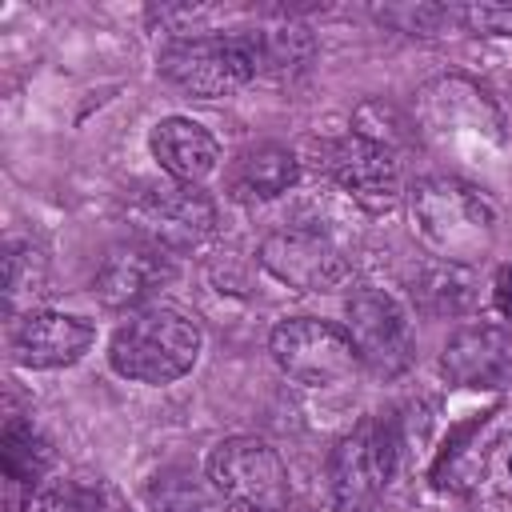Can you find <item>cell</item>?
<instances>
[{
    "label": "cell",
    "mask_w": 512,
    "mask_h": 512,
    "mask_svg": "<svg viewBox=\"0 0 512 512\" xmlns=\"http://www.w3.org/2000/svg\"><path fill=\"white\" fill-rule=\"evenodd\" d=\"M200 324L176 308H140L132 312L108 344V364L116 376L136 384H172L192 372L200 356Z\"/></svg>",
    "instance_id": "6da1fadb"
},
{
    "label": "cell",
    "mask_w": 512,
    "mask_h": 512,
    "mask_svg": "<svg viewBox=\"0 0 512 512\" xmlns=\"http://www.w3.org/2000/svg\"><path fill=\"white\" fill-rule=\"evenodd\" d=\"M412 216L428 248L448 264H468L496 240V208L456 176L420 180L412 188Z\"/></svg>",
    "instance_id": "7a4b0ae2"
},
{
    "label": "cell",
    "mask_w": 512,
    "mask_h": 512,
    "mask_svg": "<svg viewBox=\"0 0 512 512\" xmlns=\"http://www.w3.org/2000/svg\"><path fill=\"white\" fill-rule=\"evenodd\" d=\"M160 72L180 92L216 100L240 92L248 80H256V56L248 44V32L232 36H176L160 48Z\"/></svg>",
    "instance_id": "3957f363"
},
{
    "label": "cell",
    "mask_w": 512,
    "mask_h": 512,
    "mask_svg": "<svg viewBox=\"0 0 512 512\" xmlns=\"http://www.w3.org/2000/svg\"><path fill=\"white\" fill-rule=\"evenodd\" d=\"M208 480L232 512H284L288 504L284 460L256 436L220 440L208 456Z\"/></svg>",
    "instance_id": "277c9868"
},
{
    "label": "cell",
    "mask_w": 512,
    "mask_h": 512,
    "mask_svg": "<svg viewBox=\"0 0 512 512\" xmlns=\"http://www.w3.org/2000/svg\"><path fill=\"white\" fill-rule=\"evenodd\" d=\"M268 352L280 364V372H288L292 380H300L308 388L336 384V380L352 376L360 364L348 328H340L332 320H316V316L280 320L272 328Z\"/></svg>",
    "instance_id": "5b68a950"
},
{
    "label": "cell",
    "mask_w": 512,
    "mask_h": 512,
    "mask_svg": "<svg viewBox=\"0 0 512 512\" xmlns=\"http://www.w3.org/2000/svg\"><path fill=\"white\" fill-rule=\"evenodd\" d=\"M128 224L136 228V240H148L164 252H188L212 236L216 204L200 192V184H164L140 192L128 204Z\"/></svg>",
    "instance_id": "8992f818"
},
{
    "label": "cell",
    "mask_w": 512,
    "mask_h": 512,
    "mask_svg": "<svg viewBox=\"0 0 512 512\" xmlns=\"http://www.w3.org/2000/svg\"><path fill=\"white\" fill-rule=\"evenodd\" d=\"M348 336L360 364L376 376H396L412 360V332L400 304L380 288H356L344 304Z\"/></svg>",
    "instance_id": "52a82bcc"
},
{
    "label": "cell",
    "mask_w": 512,
    "mask_h": 512,
    "mask_svg": "<svg viewBox=\"0 0 512 512\" xmlns=\"http://www.w3.org/2000/svg\"><path fill=\"white\" fill-rule=\"evenodd\" d=\"M396 468V440L376 424H360L332 452L336 512H376V500Z\"/></svg>",
    "instance_id": "ba28073f"
},
{
    "label": "cell",
    "mask_w": 512,
    "mask_h": 512,
    "mask_svg": "<svg viewBox=\"0 0 512 512\" xmlns=\"http://www.w3.org/2000/svg\"><path fill=\"white\" fill-rule=\"evenodd\" d=\"M260 264L296 292H328L348 276L344 252L320 228H276L260 244Z\"/></svg>",
    "instance_id": "9c48e42d"
},
{
    "label": "cell",
    "mask_w": 512,
    "mask_h": 512,
    "mask_svg": "<svg viewBox=\"0 0 512 512\" xmlns=\"http://www.w3.org/2000/svg\"><path fill=\"white\" fill-rule=\"evenodd\" d=\"M328 172L332 180L372 216L392 212L400 200V164L392 148L352 132L328 148Z\"/></svg>",
    "instance_id": "30bf717a"
},
{
    "label": "cell",
    "mask_w": 512,
    "mask_h": 512,
    "mask_svg": "<svg viewBox=\"0 0 512 512\" xmlns=\"http://www.w3.org/2000/svg\"><path fill=\"white\" fill-rule=\"evenodd\" d=\"M440 372L460 388L512 384V332L500 324H464L440 352Z\"/></svg>",
    "instance_id": "8fae6325"
},
{
    "label": "cell",
    "mask_w": 512,
    "mask_h": 512,
    "mask_svg": "<svg viewBox=\"0 0 512 512\" xmlns=\"http://www.w3.org/2000/svg\"><path fill=\"white\" fill-rule=\"evenodd\" d=\"M172 276H176V268L164 248H156L148 240H124L104 256V264L96 272V296L108 308H136L148 296H156Z\"/></svg>",
    "instance_id": "7c38bea8"
},
{
    "label": "cell",
    "mask_w": 512,
    "mask_h": 512,
    "mask_svg": "<svg viewBox=\"0 0 512 512\" xmlns=\"http://www.w3.org/2000/svg\"><path fill=\"white\" fill-rule=\"evenodd\" d=\"M96 340L92 320L68 312H24L12 332V356L24 368H64L76 364Z\"/></svg>",
    "instance_id": "4fadbf2b"
},
{
    "label": "cell",
    "mask_w": 512,
    "mask_h": 512,
    "mask_svg": "<svg viewBox=\"0 0 512 512\" xmlns=\"http://www.w3.org/2000/svg\"><path fill=\"white\" fill-rule=\"evenodd\" d=\"M152 156L160 160V168L176 180V184H200L204 176L216 172L220 148L212 140V132L196 120L184 116H168L152 128Z\"/></svg>",
    "instance_id": "5bb4252c"
},
{
    "label": "cell",
    "mask_w": 512,
    "mask_h": 512,
    "mask_svg": "<svg viewBox=\"0 0 512 512\" xmlns=\"http://www.w3.org/2000/svg\"><path fill=\"white\" fill-rule=\"evenodd\" d=\"M296 180H300V164L280 144H256V148L240 152L232 164V176H228L232 196H240V200H272V196L288 192Z\"/></svg>",
    "instance_id": "9a60e30c"
},
{
    "label": "cell",
    "mask_w": 512,
    "mask_h": 512,
    "mask_svg": "<svg viewBox=\"0 0 512 512\" xmlns=\"http://www.w3.org/2000/svg\"><path fill=\"white\" fill-rule=\"evenodd\" d=\"M0 464H4V480L16 488H36L52 464V448L48 440L20 416H8L4 432H0Z\"/></svg>",
    "instance_id": "2e32d148"
},
{
    "label": "cell",
    "mask_w": 512,
    "mask_h": 512,
    "mask_svg": "<svg viewBox=\"0 0 512 512\" xmlns=\"http://www.w3.org/2000/svg\"><path fill=\"white\" fill-rule=\"evenodd\" d=\"M412 292H416V300H420L428 312H436V316H460V312H468L472 300H476V280H472V272H468L464 264L440 260V264L424 268V272L412 280Z\"/></svg>",
    "instance_id": "e0dca14e"
},
{
    "label": "cell",
    "mask_w": 512,
    "mask_h": 512,
    "mask_svg": "<svg viewBox=\"0 0 512 512\" xmlns=\"http://www.w3.org/2000/svg\"><path fill=\"white\" fill-rule=\"evenodd\" d=\"M252 56H256V76H288L300 72L308 64L312 40L304 32H288V28H268V32H248Z\"/></svg>",
    "instance_id": "ac0fdd59"
},
{
    "label": "cell",
    "mask_w": 512,
    "mask_h": 512,
    "mask_svg": "<svg viewBox=\"0 0 512 512\" xmlns=\"http://www.w3.org/2000/svg\"><path fill=\"white\" fill-rule=\"evenodd\" d=\"M44 280H48V264H44V252L36 244L16 240L4 248V300H8V308H20L24 296H40Z\"/></svg>",
    "instance_id": "d6986e66"
},
{
    "label": "cell",
    "mask_w": 512,
    "mask_h": 512,
    "mask_svg": "<svg viewBox=\"0 0 512 512\" xmlns=\"http://www.w3.org/2000/svg\"><path fill=\"white\" fill-rule=\"evenodd\" d=\"M28 512H116L112 496L100 484H84V480H60L40 488L28 500Z\"/></svg>",
    "instance_id": "ffe728a7"
},
{
    "label": "cell",
    "mask_w": 512,
    "mask_h": 512,
    "mask_svg": "<svg viewBox=\"0 0 512 512\" xmlns=\"http://www.w3.org/2000/svg\"><path fill=\"white\" fill-rule=\"evenodd\" d=\"M148 508L152 512H208V500L188 472H160L148 484Z\"/></svg>",
    "instance_id": "44dd1931"
},
{
    "label": "cell",
    "mask_w": 512,
    "mask_h": 512,
    "mask_svg": "<svg viewBox=\"0 0 512 512\" xmlns=\"http://www.w3.org/2000/svg\"><path fill=\"white\" fill-rule=\"evenodd\" d=\"M456 16L480 36H512V4H468Z\"/></svg>",
    "instance_id": "7402d4cb"
},
{
    "label": "cell",
    "mask_w": 512,
    "mask_h": 512,
    "mask_svg": "<svg viewBox=\"0 0 512 512\" xmlns=\"http://www.w3.org/2000/svg\"><path fill=\"white\" fill-rule=\"evenodd\" d=\"M508 468H512V460H508Z\"/></svg>",
    "instance_id": "603a6c76"
}]
</instances>
